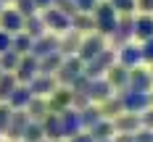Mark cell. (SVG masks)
Instances as JSON below:
<instances>
[{"label": "cell", "instance_id": "1", "mask_svg": "<svg viewBox=\"0 0 153 142\" xmlns=\"http://www.w3.org/2000/svg\"><path fill=\"white\" fill-rule=\"evenodd\" d=\"M92 18H95V32L98 34H103V37H111L114 29H116V21H119V13L114 11V5L108 3V0H100L98 5H95V11H92Z\"/></svg>", "mask_w": 153, "mask_h": 142}, {"label": "cell", "instance_id": "2", "mask_svg": "<svg viewBox=\"0 0 153 142\" xmlns=\"http://www.w3.org/2000/svg\"><path fill=\"white\" fill-rule=\"evenodd\" d=\"M116 63V50H100L92 61L85 63V77L87 79H100V77H106V71L111 68Z\"/></svg>", "mask_w": 153, "mask_h": 142}, {"label": "cell", "instance_id": "3", "mask_svg": "<svg viewBox=\"0 0 153 142\" xmlns=\"http://www.w3.org/2000/svg\"><path fill=\"white\" fill-rule=\"evenodd\" d=\"M119 97H122V105H124V113H145L151 108V92H135V90H119Z\"/></svg>", "mask_w": 153, "mask_h": 142}, {"label": "cell", "instance_id": "4", "mask_svg": "<svg viewBox=\"0 0 153 142\" xmlns=\"http://www.w3.org/2000/svg\"><path fill=\"white\" fill-rule=\"evenodd\" d=\"M79 74H85V61L79 55H66L63 63H61V68L56 71V82L63 84V87H71Z\"/></svg>", "mask_w": 153, "mask_h": 142}, {"label": "cell", "instance_id": "5", "mask_svg": "<svg viewBox=\"0 0 153 142\" xmlns=\"http://www.w3.org/2000/svg\"><path fill=\"white\" fill-rule=\"evenodd\" d=\"M100 50H106V40H103V34L90 32L87 37H82V45H79V50H76V55L87 63V61H92Z\"/></svg>", "mask_w": 153, "mask_h": 142}, {"label": "cell", "instance_id": "6", "mask_svg": "<svg viewBox=\"0 0 153 142\" xmlns=\"http://www.w3.org/2000/svg\"><path fill=\"white\" fill-rule=\"evenodd\" d=\"M132 37H135V18H132V13H122L119 21H116V29H114V34H111L116 50H119L122 45H127Z\"/></svg>", "mask_w": 153, "mask_h": 142}, {"label": "cell", "instance_id": "7", "mask_svg": "<svg viewBox=\"0 0 153 142\" xmlns=\"http://www.w3.org/2000/svg\"><path fill=\"white\" fill-rule=\"evenodd\" d=\"M42 21H45L48 29H53L56 34H63V32L71 29V18H69L66 13H61L58 8H53V5L42 11Z\"/></svg>", "mask_w": 153, "mask_h": 142}, {"label": "cell", "instance_id": "8", "mask_svg": "<svg viewBox=\"0 0 153 142\" xmlns=\"http://www.w3.org/2000/svg\"><path fill=\"white\" fill-rule=\"evenodd\" d=\"M13 74L19 79V84H29L32 79L40 74V61L32 53H27V55H21V63H19V68H16Z\"/></svg>", "mask_w": 153, "mask_h": 142}, {"label": "cell", "instance_id": "9", "mask_svg": "<svg viewBox=\"0 0 153 142\" xmlns=\"http://www.w3.org/2000/svg\"><path fill=\"white\" fill-rule=\"evenodd\" d=\"M61 118V129H63V140H71L74 134L82 132V118H79V110L76 108H66L58 113Z\"/></svg>", "mask_w": 153, "mask_h": 142}, {"label": "cell", "instance_id": "10", "mask_svg": "<svg viewBox=\"0 0 153 142\" xmlns=\"http://www.w3.org/2000/svg\"><path fill=\"white\" fill-rule=\"evenodd\" d=\"M0 32H8V34L24 32V16L16 8H3L0 11Z\"/></svg>", "mask_w": 153, "mask_h": 142}, {"label": "cell", "instance_id": "11", "mask_svg": "<svg viewBox=\"0 0 153 142\" xmlns=\"http://www.w3.org/2000/svg\"><path fill=\"white\" fill-rule=\"evenodd\" d=\"M129 90H135V92H151L153 90V79H151V71L148 68H129V84H127Z\"/></svg>", "mask_w": 153, "mask_h": 142}, {"label": "cell", "instance_id": "12", "mask_svg": "<svg viewBox=\"0 0 153 142\" xmlns=\"http://www.w3.org/2000/svg\"><path fill=\"white\" fill-rule=\"evenodd\" d=\"M29 121L32 118H29L27 110H13V113H11V124H8V129H5L8 140L11 142H21V134H24V129H27Z\"/></svg>", "mask_w": 153, "mask_h": 142}, {"label": "cell", "instance_id": "13", "mask_svg": "<svg viewBox=\"0 0 153 142\" xmlns=\"http://www.w3.org/2000/svg\"><path fill=\"white\" fill-rule=\"evenodd\" d=\"M114 95V87L108 84V79L106 77H100V79H90V87H87V97H90L95 105H100L103 100H108Z\"/></svg>", "mask_w": 153, "mask_h": 142}, {"label": "cell", "instance_id": "14", "mask_svg": "<svg viewBox=\"0 0 153 142\" xmlns=\"http://www.w3.org/2000/svg\"><path fill=\"white\" fill-rule=\"evenodd\" d=\"M116 58H119V63H122V66H127V68H137L140 63H143V50H140V45L127 42V45L119 47Z\"/></svg>", "mask_w": 153, "mask_h": 142}, {"label": "cell", "instance_id": "15", "mask_svg": "<svg viewBox=\"0 0 153 142\" xmlns=\"http://www.w3.org/2000/svg\"><path fill=\"white\" fill-rule=\"evenodd\" d=\"M143 121H140V113H119L116 118H114V129H116V134H135Z\"/></svg>", "mask_w": 153, "mask_h": 142}, {"label": "cell", "instance_id": "16", "mask_svg": "<svg viewBox=\"0 0 153 142\" xmlns=\"http://www.w3.org/2000/svg\"><path fill=\"white\" fill-rule=\"evenodd\" d=\"M29 90L34 97H45V95H53L58 87H56V77L50 74H37V77L29 82Z\"/></svg>", "mask_w": 153, "mask_h": 142}, {"label": "cell", "instance_id": "17", "mask_svg": "<svg viewBox=\"0 0 153 142\" xmlns=\"http://www.w3.org/2000/svg\"><path fill=\"white\" fill-rule=\"evenodd\" d=\"M58 45H61V40H58L56 34H42L40 40H34V45H32V55L40 61V58H45V55H50V53H56Z\"/></svg>", "mask_w": 153, "mask_h": 142}, {"label": "cell", "instance_id": "18", "mask_svg": "<svg viewBox=\"0 0 153 142\" xmlns=\"http://www.w3.org/2000/svg\"><path fill=\"white\" fill-rule=\"evenodd\" d=\"M71 87H61V90H56V92L50 95V100H48V110L50 113H61V110L71 108Z\"/></svg>", "mask_w": 153, "mask_h": 142}, {"label": "cell", "instance_id": "19", "mask_svg": "<svg viewBox=\"0 0 153 142\" xmlns=\"http://www.w3.org/2000/svg\"><path fill=\"white\" fill-rule=\"evenodd\" d=\"M106 79L114 90H127V84H129V68L122 66V63H114L106 71Z\"/></svg>", "mask_w": 153, "mask_h": 142}, {"label": "cell", "instance_id": "20", "mask_svg": "<svg viewBox=\"0 0 153 142\" xmlns=\"http://www.w3.org/2000/svg\"><path fill=\"white\" fill-rule=\"evenodd\" d=\"M40 124H42V132H45V140H50V142L63 140V129H61V118H58V113H48Z\"/></svg>", "mask_w": 153, "mask_h": 142}, {"label": "cell", "instance_id": "21", "mask_svg": "<svg viewBox=\"0 0 153 142\" xmlns=\"http://www.w3.org/2000/svg\"><path fill=\"white\" fill-rule=\"evenodd\" d=\"M79 45H82V34H79L76 29H69V32H63V37H61L58 53H61L63 58H66V55H76Z\"/></svg>", "mask_w": 153, "mask_h": 142}, {"label": "cell", "instance_id": "22", "mask_svg": "<svg viewBox=\"0 0 153 142\" xmlns=\"http://www.w3.org/2000/svg\"><path fill=\"white\" fill-rule=\"evenodd\" d=\"M32 97H34V95H32L29 84H19L13 92H11V97H8V105H11L13 110H24L27 105H29Z\"/></svg>", "mask_w": 153, "mask_h": 142}, {"label": "cell", "instance_id": "23", "mask_svg": "<svg viewBox=\"0 0 153 142\" xmlns=\"http://www.w3.org/2000/svg\"><path fill=\"white\" fill-rule=\"evenodd\" d=\"M98 108H100V116H103V118H108V121H114L119 113H124V105H122V97H119V95H111V97H108V100H103Z\"/></svg>", "mask_w": 153, "mask_h": 142}, {"label": "cell", "instance_id": "24", "mask_svg": "<svg viewBox=\"0 0 153 142\" xmlns=\"http://www.w3.org/2000/svg\"><path fill=\"white\" fill-rule=\"evenodd\" d=\"M135 37L140 42H145V40L153 37V16L151 13H143L140 18H135Z\"/></svg>", "mask_w": 153, "mask_h": 142}, {"label": "cell", "instance_id": "25", "mask_svg": "<svg viewBox=\"0 0 153 142\" xmlns=\"http://www.w3.org/2000/svg\"><path fill=\"white\" fill-rule=\"evenodd\" d=\"M19 87V79H16L13 71H3L0 74V103H8V97Z\"/></svg>", "mask_w": 153, "mask_h": 142}, {"label": "cell", "instance_id": "26", "mask_svg": "<svg viewBox=\"0 0 153 142\" xmlns=\"http://www.w3.org/2000/svg\"><path fill=\"white\" fill-rule=\"evenodd\" d=\"M114 134H116V129H114V121H108V118H100V121L90 129V137L95 142L98 140H114Z\"/></svg>", "mask_w": 153, "mask_h": 142}, {"label": "cell", "instance_id": "27", "mask_svg": "<svg viewBox=\"0 0 153 142\" xmlns=\"http://www.w3.org/2000/svg\"><path fill=\"white\" fill-rule=\"evenodd\" d=\"M24 110L29 113V118H32V121H42L48 113H50V110H48V100H45V97H32V100H29V105H27Z\"/></svg>", "mask_w": 153, "mask_h": 142}, {"label": "cell", "instance_id": "28", "mask_svg": "<svg viewBox=\"0 0 153 142\" xmlns=\"http://www.w3.org/2000/svg\"><path fill=\"white\" fill-rule=\"evenodd\" d=\"M45 21H42V16H27L24 18V32L29 34L32 40H40L42 34H45Z\"/></svg>", "mask_w": 153, "mask_h": 142}, {"label": "cell", "instance_id": "29", "mask_svg": "<svg viewBox=\"0 0 153 142\" xmlns=\"http://www.w3.org/2000/svg\"><path fill=\"white\" fill-rule=\"evenodd\" d=\"M63 63V55L56 50V53H50L45 58H40V74H50V77H56V71L61 68Z\"/></svg>", "mask_w": 153, "mask_h": 142}, {"label": "cell", "instance_id": "30", "mask_svg": "<svg viewBox=\"0 0 153 142\" xmlns=\"http://www.w3.org/2000/svg\"><path fill=\"white\" fill-rule=\"evenodd\" d=\"M79 118H82V129H87V132H90V129L98 124L103 116H100V108H98L95 103H90L85 110H79Z\"/></svg>", "mask_w": 153, "mask_h": 142}, {"label": "cell", "instance_id": "31", "mask_svg": "<svg viewBox=\"0 0 153 142\" xmlns=\"http://www.w3.org/2000/svg\"><path fill=\"white\" fill-rule=\"evenodd\" d=\"M32 45H34V40H32L27 32H19V34H13V45H11V50L13 53H19V55H27V53H32Z\"/></svg>", "mask_w": 153, "mask_h": 142}, {"label": "cell", "instance_id": "32", "mask_svg": "<svg viewBox=\"0 0 153 142\" xmlns=\"http://www.w3.org/2000/svg\"><path fill=\"white\" fill-rule=\"evenodd\" d=\"M71 29H76L79 34L82 32H95V18H92V13H76L74 18H71Z\"/></svg>", "mask_w": 153, "mask_h": 142}, {"label": "cell", "instance_id": "33", "mask_svg": "<svg viewBox=\"0 0 153 142\" xmlns=\"http://www.w3.org/2000/svg\"><path fill=\"white\" fill-rule=\"evenodd\" d=\"M45 140V132H42V124L40 121H29L24 134H21V142H42Z\"/></svg>", "mask_w": 153, "mask_h": 142}, {"label": "cell", "instance_id": "34", "mask_svg": "<svg viewBox=\"0 0 153 142\" xmlns=\"http://www.w3.org/2000/svg\"><path fill=\"white\" fill-rule=\"evenodd\" d=\"M19 63H21V55H19V53H13V50L0 53V68H3V71H16Z\"/></svg>", "mask_w": 153, "mask_h": 142}, {"label": "cell", "instance_id": "35", "mask_svg": "<svg viewBox=\"0 0 153 142\" xmlns=\"http://www.w3.org/2000/svg\"><path fill=\"white\" fill-rule=\"evenodd\" d=\"M53 8H58V11H61V13H66L69 18H74V16L79 13L74 0H53Z\"/></svg>", "mask_w": 153, "mask_h": 142}, {"label": "cell", "instance_id": "36", "mask_svg": "<svg viewBox=\"0 0 153 142\" xmlns=\"http://www.w3.org/2000/svg\"><path fill=\"white\" fill-rule=\"evenodd\" d=\"M11 113H13V108L8 103H0V134H5V129L11 124Z\"/></svg>", "mask_w": 153, "mask_h": 142}, {"label": "cell", "instance_id": "37", "mask_svg": "<svg viewBox=\"0 0 153 142\" xmlns=\"http://www.w3.org/2000/svg\"><path fill=\"white\" fill-rule=\"evenodd\" d=\"M111 5H114V11L116 13H132L137 5H135V0H108Z\"/></svg>", "mask_w": 153, "mask_h": 142}, {"label": "cell", "instance_id": "38", "mask_svg": "<svg viewBox=\"0 0 153 142\" xmlns=\"http://www.w3.org/2000/svg\"><path fill=\"white\" fill-rule=\"evenodd\" d=\"M16 11L27 18V16H34L37 5H34V0H16Z\"/></svg>", "mask_w": 153, "mask_h": 142}, {"label": "cell", "instance_id": "39", "mask_svg": "<svg viewBox=\"0 0 153 142\" xmlns=\"http://www.w3.org/2000/svg\"><path fill=\"white\" fill-rule=\"evenodd\" d=\"M90 103H92V100L87 97V92H74V95H71V105H74L76 110H85Z\"/></svg>", "mask_w": 153, "mask_h": 142}, {"label": "cell", "instance_id": "40", "mask_svg": "<svg viewBox=\"0 0 153 142\" xmlns=\"http://www.w3.org/2000/svg\"><path fill=\"white\" fill-rule=\"evenodd\" d=\"M140 50H143V63H151L153 66V37L140 42Z\"/></svg>", "mask_w": 153, "mask_h": 142}, {"label": "cell", "instance_id": "41", "mask_svg": "<svg viewBox=\"0 0 153 142\" xmlns=\"http://www.w3.org/2000/svg\"><path fill=\"white\" fill-rule=\"evenodd\" d=\"M87 87H90V79L85 77V74H79L74 79V84H71V92H87Z\"/></svg>", "mask_w": 153, "mask_h": 142}, {"label": "cell", "instance_id": "42", "mask_svg": "<svg viewBox=\"0 0 153 142\" xmlns=\"http://www.w3.org/2000/svg\"><path fill=\"white\" fill-rule=\"evenodd\" d=\"M74 3H76V11L79 13H92L95 5H98V0H74Z\"/></svg>", "mask_w": 153, "mask_h": 142}, {"label": "cell", "instance_id": "43", "mask_svg": "<svg viewBox=\"0 0 153 142\" xmlns=\"http://www.w3.org/2000/svg\"><path fill=\"white\" fill-rule=\"evenodd\" d=\"M135 142H153V129L140 126L137 132H135Z\"/></svg>", "mask_w": 153, "mask_h": 142}, {"label": "cell", "instance_id": "44", "mask_svg": "<svg viewBox=\"0 0 153 142\" xmlns=\"http://www.w3.org/2000/svg\"><path fill=\"white\" fill-rule=\"evenodd\" d=\"M11 45H13V34H8V32H0V53L11 50Z\"/></svg>", "mask_w": 153, "mask_h": 142}, {"label": "cell", "instance_id": "45", "mask_svg": "<svg viewBox=\"0 0 153 142\" xmlns=\"http://www.w3.org/2000/svg\"><path fill=\"white\" fill-rule=\"evenodd\" d=\"M140 121H143V126H145V129H153V105L145 110V113H140Z\"/></svg>", "mask_w": 153, "mask_h": 142}, {"label": "cell", "instance_id": "46", "mask_svg": "<svg viewBox=\"0 0 153 142\" xmlns=\"http://www.w3.org/2000/svg\"><path fill=\"white\" fill-rule=\"evenodd\" d=\"M135 5H137L143 13H151L153 11V0H135Z\"/></svg>", "mask_w": 153, "mask_h": 142}, {"label": "cell", "instance_id": "47", "mask_svg": "<svg viewBox=\"0 0 153 142\" xmlns=\"http://www.w3.org/2000/svg\"><path fill=\"white\" fill-rule=\"evenodd\" d=\"M69 142H95V140H92L90 134H85V132H79V134H74V137H71Z\"/></svg>", "mask_w": 153, "mask_h": 142}, {"label": "cell", "instance_id": "48", "mask_svg": "<svg viewBox=\"0 0 153 142\" xmlns=\"http://www.w3.org/2000/svg\"><path fill=\"white\" fill-rule=\"evenodd\" d=\"M111 142H135V134H114Z\"/></svg>", "mask_w": 153, "mask_h": 142}, {"label": "cell", "instance_id": "49", "mask_svg": "<svg viewBox=\"0 0 153 142\" xmlns=\"http://www.w3.org/2000/svg\"><path fill=\"white\" fill-rule=\"evenodd\" d=\"M34 5L45 11V8H50V5H53V0H34Z\"/></svg>", "mask_w": 153, "mask_h": 142}, {"label": "cell", "instance_id": "50", "mask_svg": "<svg viewBox=\"0 0 153 142\" xmlns=\"http://www.w3.org/2000/svg\"><path fill=\"white\" fill-rule=\"evenodd\" d=\"M148 71H151V79H153V66H151V68H148Z\"/></svg>", "mask_w": 153, "mask_h": 142}, {"label": "cell", "instance_id": "51", "mask_svg": "<svg viewBox=\"0 0 153 142\" xmlns=\"http://www.w3.org/2000/svg\"><path fill=\"white\" fill-rule=\"evenodd\" d=\"M3 3H16V0H3Z\"/></svg>", "mask_w": 153, "mask_h": 142}, {"label": "cell", "instance_id": "52", "mask_svg": "<svg viewBox=\"0 0 153 142\" xmlns=\"http://www.w3.org/2000/svg\"><path fill=\"white\" fill-rule=\"evenodd\" d=\"M98 142H111V140H98Z\"/></svg>", "mask_w": 153, "mask_h": 142}, {"label": "cell", "instance_id": "53", "mask_svg": "<svg viewBox=\"0 0 153 142\" xmlns=\"http://www.w3.org/2000/svg\"><path fill=\"white\" fill-rule=\"evenodd\" d=\"M0 11H3V0H0Z\"/></svg>", "mask_w": 153, "mask_h": 142}, {"label": "cell", "instance_id": "54", "mask_svg": "<svg viewBox=\"0 0 153 142\" xmlns=\"http://www.w3.org/2000/svg\"><path fill=\"white\" fill-rule=\"evenodd\" d=\"M151 103H153V92H151Z\"/></svg>", "mask_w": 153, "mask_h": 142}, {"label": "cell", "instance_id": "55", "mask_svg": "<svg viewBox=\"0 0 153 142\" xmlns=\"http://www.w3.org/2000/svg\"><path fill=\"white\" fill-rule=\"evenodd\" d=\"M42 142H50V140H42Z\"/></svg>", "mask_w": 153, "mask_h": 142}, {"label": "cell", "instance_id": "56", "mask_svg": "<svg viewBox=\"0 0 153 142\" xmlns=\"http://www.w3.org/2000/svg\"><path fill=\"white\" fill-rule=\"evenodd\" d=\"M58 142H66V140H58Z\"/></svg>", "mask_w": 153, "mask_h": 142}, {"label": "cell", "instance_id": "57", "mask_svg": "<svg viewBox=\"0 0 153 142\" xmlns=\"http://www.w3.org/2000/svg\"><path fill=\"white\" fill-rule=\"evenodd\" d=\"M0 74H3V68H0Z\"/></svg>", "mask_w": 153, "mask_h": 142}]
</instances>
